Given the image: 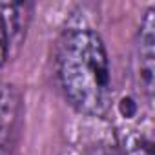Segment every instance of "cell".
<instances>
[{
	"instance_id": "cell-1",
	"label": "cell",
	"mask_w": 155,
	"mask_h": 155,
	"mask_svg": "<svg viewBox=\"0 0 155 155\" xmlns=\"http://www.w3.org/2000/svg\"><path fill=\"white\" fill-rule=\"evenodd\" d=\"M57 77L66 101L82 115L104 117L113 101L111 68L99 33L75 28L57 48Z\"/></svg>"
},
{
	"instance_id": "cell-2",
	"label": "cell",
	"mask_w": 155,
	"mask_h": 155,
	"mask_svg": "<svg viewBox=\"0 0 155 155\" xmlns=\"http://www.w3.org/2000/svg\"><path fill=\"white\" fill-rule=\"evenodd\" d=\"M22 113V97L13 84H0V155H11Z\"/></svg>"
},
{
	"instance_id": "cell-3",
	"label": "cell",
	"mask_w": 155,
	"mask_h": 155,
	"mask_svg": "<svg viewBox=\"0 0 155 155\" xmlns=\"http://www.w3.org/2000/svg\"><path fill=\"white\" fill-rule=\"evenodd\" d=\"M139 75L140 84L148 95V101L153 99V77H155V9L150 8L140 22L139 29Z\"/></svg>"
},
{
	"instance_id": "cell-4",
	"label": "cell",
	"mask_w": 155,
	"mask_h": 155,
	"mask_svg": "<svg viewBox=\"0 0 155 155\" xmlns=\"http://www.w3.org/2000/svg\"><path fill=\"white\" fill-rule=\"evenodd\" d=\"M126 155H153V142L144 133H131L126 139Z\"/></svg>"
}]
</instances>
